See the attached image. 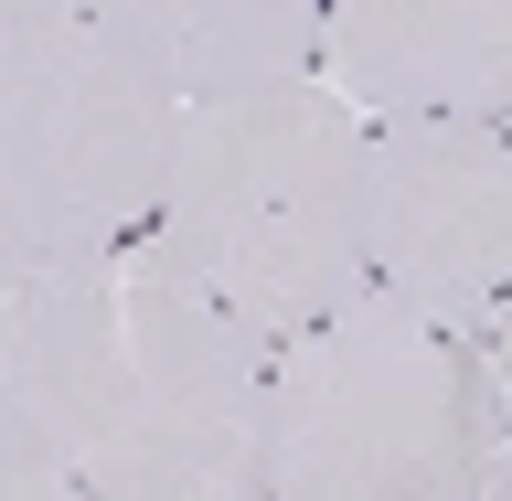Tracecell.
<instances>
[{"mask_svg": "<svg viewBox=\"0 0 512 501\" xmlns=\"http://www.w3.org/2000/svg\"><path fill=\"white\" fill-rule=\"evenodd\" d=\"M160 235L256 342L342 310L363 278V107L320 75L182 96Z\"/></svg>", "mask_w": 512, "mask_h": 501, "instance_id": "cell-3", "label": "cell"}, {"mask_svg": "<svg viewBox=\"0 0 512 501\" xmlns=\"http://www.w3.org/2000/svg\"><path fill=\"white\" fill-rule=\"evenodd\" d=\"M320 86L363 118H502L512 0H320Z\"/></svg>", "mask_w": 512, "mask_h": 501, "instance_id": "cell-6", "label": "cell"}, {"mask_svg": "<svg viewBox=\"0 0 512 501\" xmlns=\"http://www.w3.org/2000/svg\"><path fill=\"white\" fill-rule=\"evenodd\" d=\"M0 501H75L64 459L32 438V416H22V395H11V374H0Z\"/></svg>", "mask_w": 512, "mask_h": 501, "instance_id": "cell-8", "label": "cell"}, {"mask_svg": "<svg viewBox=\"0 0 512 501\" xmlns=\"http://www.w3.org/2000/svg\"><path fill=\"white\" fill-rule=\"evenodd\" d=\"M363 278L480 342L512 288V118L363 128Z\"/></svg>", "mask_w": 512, "mask_h": 501, "instance_id": "cell-5", "label": "cell"}, {"mask_svg": "<svg viewBox=\"0 0 512 501\" xmlns=\"http://www.w3.org/2000/svg\"><path fill=\"white\" fill-rule=\"evenodd\" d=\"M480 374L502 384V406H512V288L491 299V320H480Z\"/></svg>", "mask_w": 512, "mask_h": 501, "instance_id": "cell-9", "label": "cell"}, {"mask_svg": "<svg viewBox=\"0 0 512 501\" xmlns=\"http://www.w3.org/2000/svg\"><path fill=\"white\" fill-rule=\"evenodd\" d=\"M480 491H491V501H512V438L491 448V470H480Z\"/></svg>", "mask_w": 512, "mask_h": 501, "instance_id": "cell-10", "label": "cell"}, {"mask_svg": "<svg viewBox=\"0 0 512 501\" xmlns=\"http://www.w3.org/2000/svg\"><path fill=\"white\" fill-rule=\"evenodd\" d=\"M171 96H246L320 75V0H86Z\"/></svg>", "mask_w": 512, "mask_h": 501, "instance_id": "cell-7", "label": "cell"}, {"mask_svg": "<svg viewBox=\"0 0 512 501\" xmlns=\"http://www.w3.org/2000/svg\"><path fill=\"white\" fill-rule=\"evenodd\" d=\"M502 438L512 406L480 374V342L395 288H352L342 310L267 342L256 384L267 501H448L480 491Z\"/></svg>", "mask_w": 512, "mask_h": 501, "instance_id": "cell-2", "label": "cell"}, {"mask_svg": "<svg viewBox=\"0 0 512 501\" xmlns=\"http://www.w3.org/2000/svg\"><path fill=\"white\" fill-rule=\"evenodd\" d=\"M32 11H86V0H0V22H32Z\"/></svg>", "mask_w": 512, "mask_h": 501, "instance_id": "cell-11", "label": "cell"}, {"mask_svg": "<svg viewBox=\"0 0 512 501\" xmlns=\"http://www.w3.org/2000/svg\"><path fill=\"white\" fill-rule=\"evenodd\" d=\"M182 96L96 11L0 22V267L86 256L160 224Z\"/></svg>", "mask_w": 512, "mask_h": 501, "instance_id": "cell-4", "label": "cell"}, {"mask_svg": "<svg viewBox=\"0 0 512 501\" xmlns=\"http://www.w3.org/2000/svg\"><path fill=\"white\" fill-rule=\"evenodd\" d=\"M0 374L86 501H256L267 342L160 224L0 267Z\"/></svg>", "mask_w": 512, "mask_h": 501, "instance_id": "cell-1", "label": "cell"}, {"mask_svg": "<svg viewBox=\"0 0 512 501\" xmlns=\"http://www.w3.org/2000/svg\"><path fill=\"white\" fill-rule=\"evenodd\" d=\"M502 118H512V107H502Z\"/></svg>", "mask_w": 512, "mask_h": 501, "instance_id": "cell-12", "label": "cell"}]
</instances>
